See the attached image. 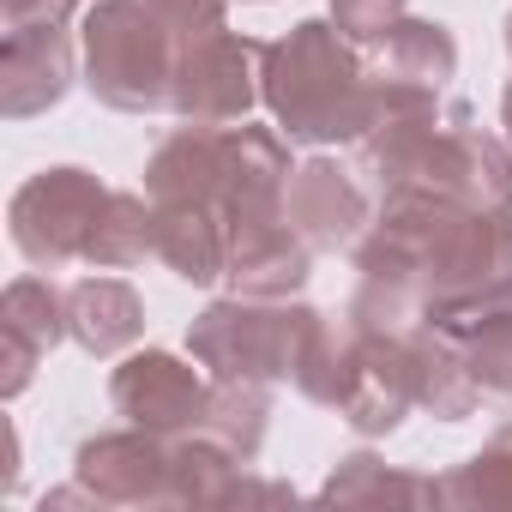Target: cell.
I'll list each match as a JSON object with an SVG mask.
<instances>
[{
    "label": "cell",
    "instance_id": "6da1fadb",
    "mask_svg": "<svg viewBox=\"0 0 512 512\" xmlns=\"http://www.w3.org/2000/svg\"><path fill=\"white\" fill-rule=\"evenodd\" d=\"M278 67L296 73L272 85L290 133H308V139H326V133H356V115L344 109V97H356V67L344 61V49H332L326 25H302V37L290 49H278Z\"/></svg>",
    "mask_w": 512,
    "mask_h": 512
},
{
    "label": "cell",
    "instance_id": "7a4b0ae2",
    "mask_svg": "<svg viewBox=\"0 0 512 512\" xmlns=\"http://www.w3.org/2000/svg\"><path fill=\"white\" fill-rule=\"evenodd\" d=\"M163 79V37L145 25L133 0H109L103 13H91V91H103L121 109L157 103Z\"/></svg>",
    "mask_w": 512,
    "mask_h": 512
}]
</instances>
